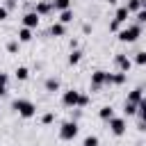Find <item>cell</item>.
Instances as JSON below:
<instances>
[{"instance_id":"1","label":"cell","mask_w":146,"mask_h":146,"mask_svg":"<svg viewBox=\"0 0 146 146\" xmlns=\"http://www.w3.org/2000/svg\"><path fill=\"white\" fill-rule=\"evenodd\" d=\"M11 107L16 110V114H18L21 119H32V116L36 114V105H34L32 100H27V98H16V100L11 103Z\"/></svg>"},{"instance_id":"2","label":"cell","mask_w":146,"mask_h":146,"mask_svg":"<svg viewBox=\"0 0 146 146\" xmlns=\"http://www.w3.org/2000/svg\"><path fill=\"white\" fill-rule=\"evenodd\" d=\"M139 36H141V25L139 23H132V25H125L123 30H119V41L121 43H135Z\"/></svg>"},{"instance_id":"3","label":"cell","mask_w":146,"mask_h":146,"mask_svg":"<svg viewBox=\"0 0 146 146\" xmlns=\"http://www.w3.org/2000/svg\"><path fill=\"white\" fill-rule=\"evenodd\" d=\"M78 130H80V125H78V121H64L62 125H59V139L62 141H73L75 137H78Z\"/></svg>"},{"instance_id":"4","label":"cell","mask_w":146,"mask_h":146,"mask_svg":"<svg viewBox=\"0 0 146 146\" xmlns=\"http://www.w3.org/2000/svg\"><path fill=\"white\" fill-rule=\"evenodd\" d=\"M128 16H130V11H128L125 7H119L116 14H114V18H112V23H110V30H112V32H119L121 25L128 21Z\"/></svg>"},{"instance_id":"5","label":"cell","mask_w":146,"mask_h":146,"mask_svg":"<svg viewBox=\"0 0 146 146\" xmlns=\"http://www.w3.org/2000/svg\"><path fill=\"white\" fill-rule=\"evenodd\" d=\"M107 123H110V132H112L114 137L125 135V128H128V125H125V119H121V116H112Z\"/></svg>"},{"instance_id":"6","label":"cell","mask_w":146,"mask_h":146,"mask_svg":"<svg viewBox=\"0 0 146 146\" xmlns=\"http://www.w3.org/2000/svg\"><path fill=\"white\" fill-rule=\"evenodd\" d=\"M78 98H80V91L78 89H68L62 94V105L64 107H78Z\"/></svg>"},{"instance_id":"7","label":"cell","mask_w":146,"mask_h":146,"mask_svg":"<svg viewBox=\"0 0 146 146\" xmlns=\"http://www.w3.org/2000/svg\"><path fill=\"white\" fill-rule=\"evenodd\" d=\"M39 21H41V16H39L36 11H27V14H23V18H21L23 27H30V30L39 27Z\"/></svg>"},{"instance_id":"8","label":"cell","mask_w":146,"mask_h":146,"mask_svg":"<svg viewBox=\"0 0 146 146\" xmlns=\"http://www.w3.org/2000/svg\"><path fill=\"white\" fill-rule=\"evenodd\" d=\"M114 62H116V68H119V71H123V73H130V68H132V59H130L128 55L119 52V55L114 57Z\"/></svg>"},{"instance_id":"9","label":"cell","mask_w":146,"mask_h":146,"mask_svg":"<svg viewBox=\"0 0 146 146\" xmlns=\"http://www.w3.org/2000/svg\"><path fill=\"white\" fill-rule=\"evenodd\" d=\"M105 75H107V71H100V68L91 73V89H94V91H98V89L105 84Z\"/></svg>"},{"instance_id":"10","label":"cell","mask_w":146,"mask_h":146,"mask_svg":"<svg viewBox=\"0 0 146 146\" xmlns=\"http://www.w3.org/2000/svg\"><path fill=\"white\" fill-rule=\"evenodd\" d=\"M34 11H36L39 16H46V14L52 11V2H50V0H39L36 7H34Z\"/></svg>"},{"instance_id":"11","label":"cell","mask_w":146,"mask_h":146,"mask_svg":"<svg viewBox=\"0 0 146 146\" xmlns=\"http://www.w3.org/2000/svg\"><path fill=\"white\" fill-rule=\"evenodd\" d=\"M64 34H66V25L64 23L57 21V23L50 25V36H64Z\"/></svg>"},{"instance_id":"12","label":"cell","mask_w":146,"mask_h":146,"mask_svg":"<svg viewBox=\"0 0 146 146\" xmlns=\"http://www.w3.org/2000/svg\"><path fill=\"white\" fill-rule=\"evenodd\" d=\"M141 98H144V89H141V87H135V89L128 94V98H125V100H130V103H137V105H139V100H141Z\"/></svg>"},{"instance_id":"13","label":"cell","mask_w":146,"mask_h":146,"mask_svg":"<svg viewBox=\"0 0 146 146\" xmlns=\"http://www.w3.org/2000/svg\"><path fill=\"white\" fill-rule=\"evenodd\" d=\"M98 116H100L103 121H110V119L114 116V107H112V105H103V107L98 110Z\"/></svg>"},{"instance_id":"14","label":"cell","mask_w":146,"mask_h":146,"mask_svg":"<svg viewBox=\"0 0 146 146\" xmlns=\"http://www.w3.org/2000/svg\"><path fill=\"white\" fill-rule=\"evenodd\" d=\"M52 2V11H64L71 9V0H50Z\"/></svg>"},{"instance_id":"15","label":"cell","mask_w":146,"mask_h":146,"mask_svg":"<svg viewBox=\"0 0 146 146\" xmlns=\"http://www.w3.org/2000/svg\"><path fill=\"white\" fill-rule=\"evenodd\" d=\"M18 41H21V43L32 41V30H30V27H21V30H18Z\"/></svg>"},{"instance_id":"16","label":"cell","mask_w":146,"mask_h":146,"mask_svg":"<svg viewBox=\"0 0 146 146\" xmlns=\"http://www.w3.org/2000/svg\"><path fill=\"white\" fill-rule=\"evenodd\" d=\"M80 59H82V50H80V48H73L71 55H68V64L75 66V64H80Z\"/></svg>"},{"instance_id":"17","label":"cell","mask_w":146,"mask_h":146,"mask_svg":"<svg viewBox=\"0 0 146 146\" xmlns=\"http://www.w3.org/2000/svg\"><path fill=\"white\" fill-rule=\"evenodd\" d=\"M14 75H16V80H21V82H25V80L30 78V68H27V66H18V68L14 71Z\"/></svg>"},{"instance_id":"18","label":"cell","mask_w":146,"mask_h":146,"mask_svg":"<svg viewBox=\"0 0 146 146\" xmlns=\"http://www.w3.org/2000/svg\"><path fill=\"white\" fill-rule=\"evenodd\" d=\"M43 87H46V91H50V94H55V91H59V80H57V78H48Z\"/></svg>"},{"instance_id":"19","label":"cell","mask_w":146,"mask_h":146,"mask_svg":"<svg viewBox=\"0 0 146 146\" xmlns=\"http://www.w3.org/2000/svg\"><path fill=\"white\" fill-rule=\"evenodd\" d=\"M123 114H125V116H135V114H137V103L125 100V105H123Z\"/></svg>"},{"instance_id":"20","label":"cell","mask_w":146,"mask_h":146,"mask_svg":"<svg viewBox=\"0 0 146 146\" xmlns=\"http://www.w3.org/2000/svg\"><path fill=\"white\" fill-rule=\"evenodd\" d=\"M71 21H73V11H71V9H64V11H59V23L68 25Z\"/></svg>"},{"instance_id":"21","label":"cell","mask_w":146,"mask_h":146,"mask_svg":"<svg viewBox=\"0 0 146 146\" xmlns=\"http://www.w3.org/2000/svg\"><path fill=\"white\" fill-rule=\"evenodd\" d=\"M128 80V73H123V71H119V73H112V84H123Z\"/></svg>"},{"instance_id":"22","label":"cell","mask_w":146,"mask_h":146,"mask_svg":"<svg viewBox=\"0 0 146 146\" xmlns=\"http://www.w3.org/2000/svg\"><path fill=\"white\" fill-rule=\"evenodd\" d=\"M125 9H128L130 14H137V11L141 9V0H128V5H125Z\"/></svg>"},{"instance_id":"23","label":"cell","mask_w":146,"mask_h":146,"mask_svg":"<svg viewBox=\"0 0 146 146\" xmlns=\"http://www.w3.org/2000/svg\"><path fill=\"white\" fill-rule=\"evenodd\" d=\"M132 64H137V66H146V50H139V52H135V59H132Z\"/></svg>"},{"instance_id":"24","label":"cell","mask_w":146,"mask_h":146,"mask_svg":"<svg viewBox=\"0 0 146 146\" xmlns=\"http://www.w3.org/2000/svg\"><path fill=\"white\" fill-rule=\"evenodd\" d=\"M137 114H139L141 121H146V96L139 100V105H137Z\"/></svg>"},{"instance_id":"25","label":"cell","mask_w":146,"mask_h":146,"mask_svg":"<svg viewBox=\"0 0 146 146\" xmlns=\"http://www.w3.org/2000/svg\"><path fill=\"white\" fill-rule=\"evenodd\" d=\"M82 146H98V137L96 135H87L84 141H82Z\"/></svg>"},{"instance_id":"26","label":"cell","mask_w":146,"mask_h":146,"mask_svg":"<svg viewBox=\"0 0 146 146\" xmlns=\"http://www.w3.org/2000/svg\"><path fill=\"white\" fill-rule=\"evenodd\" d=\"M52 121H55V112H46V114L41 116V123H43V125H50Z\"/></svg>"},{"instance_id":"27","label":"cell","mask_w":146,"mask_h":146,"mask_svg":"<svg viewBox=\"0 0 146 146\" xmlns=\"http://www.w3.org/2000/svg\"><path fill=\"white\" fill-rule=\"evenodd\" d=\"M87 105H89V96L80 91V98H78V107H87Z\"/></svg>"},{"instance_id":"28","label":"cell","mask_w":146,"mask_h":146,"mask_svg":"<svg viewBox=\"0 0 146 146\" xmlns=\"http://www.w3.org/2000/svg\"><path fill=\"white\" fill-rule=\"evenodd\" d=\"M137 23H139V25H144V23H146V9H144V7L137 11Z\"/></svg>"},{"instance_id":"29","label":"cell","mask_w":146,"mask_h":146,"mask_svg":"<svg viewBox=\"0 0 146 146\" xmlns=\"http://www.w3.org/2000/svg\"><path fill=\"white\" fill-rule=\"evenodd\" d=\"M18 50V41H9L7 43V52H16Z\"/></svg>"},{"instance_id":"30","label":"cell","mask_w":146,"mask_h":146,"mask_svg":"<svg viewBox=\"0 0 146 146\" xmlns=\"http://www.w3.org/2000/svg\"><path fill=\"white\" fill-rule=\"evenodd\" d=\"M7 16H9V9L7 7H0V21H5Z\"/></svg>"},{"instance_id":"31","label":"cell","mask_w":146,"mask_h":146,"mask_svg":"<svg viewBox=\"0 0 146 146\" xmlns=\"http://www.w3.org/2000/svg\"><path fill=\"white\" fill-rule=\"evenodd\" d=\"M5 7H7V9H9V11H11V9H14V7H16V0H7V5H5Z\"/></svg>"},{"instance_id":"32","label":"cell","mask_w":146,"mask_h":146,"mask_svg":"<svg viewBox=\"0 0 146 146\" xmlns=\"http://www.w3.org/2000/svg\"><path fill=\"white\" fill-rule=\"evenodd\" d=\"M5 91H7V82H0V98L5 96Z\"/></svg>"},{"instance_id":"33","label":"cell","mask_w":146,"mask_h":146,"mask_svg":"<svg viewBox=\"0 0 146 146\" xmlns=\"http://www.w3.org/2000/svg\"><path fill=\"white\" fill-rule=\"evenodd\" d=\"M137 128H139L141 132H146V121H139V125H137Z\"/></svg>"},{"instance_id":"34","label":"cell","mask_w":146,"mask_h":146,"mask_svg":"<svg viewBox=\"0 0 146 146\" xmlns=\"http://www.w3.org/2000/svg\"><path fill=\"white\" fill-rule=\"evenodd\" d=\"M141 7H144V9H146V0H141Z\"/></svg>"},{"instance_id":"35","label":"cell","mask_w":146,"mask_h":146,"mask_svg":"<svg viewBox=\"0 0 146 146\" xmlns=\"http://www.w3.org/2000/svg\"><path fill=\"white\" fill-rule=\"evenodd\" d=\"M16 2H18V0H16Z\"/></svg>"}]
</instances>
